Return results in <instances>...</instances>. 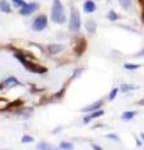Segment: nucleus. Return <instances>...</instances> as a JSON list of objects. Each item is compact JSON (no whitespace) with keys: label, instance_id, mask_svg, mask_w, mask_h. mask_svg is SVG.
I'll return each instance as SVG.
<instances>
[{"label":"nucleus","instance_id":"1","mask_svg":"<svg viewBox=\"0 0 144 150\" xmlns=\"http://www.w3.org/2000/svg\"><path fill=\"white\" fill-rule=\"evenodd\" d=\"M14 56H15V58L25 67V69H28L29 71L35 73V74H44V73H46V68L40 67V65H38V64H34V63L29 62V60H28V55H23L20 53H15Z\"/></svg>","mask_w":144,"mask_h":150},{"label":"nucleus","instance_id":"2","mask_svg":"<svg viewBox=\"0 0 144 150\" xmlns=\"http://www.w3.org/2000/svg\"><path fill=\"white\" fill-rule=\"evenodd\" d=\"M50 18H52V20L54 23H57V24H63V23L65 21V14H64V9H63L60 0H54L53 1Z\"/></svg>","mask_w":144,"mask_h":150},{"label":"nucleus","instance_id":"3","mask_svg":"<svg viewBox=\"0 0 144 150\" xmlns=\"http://www.w3.org/2000/svg\"><path fill=\"white\" fill-rule=\"evenodd\" d=\"M82 21H80V15L75 8L70 9V20H69V29L72 31H78L80 29Z\"/></svg>","mask_w":144,"mask_h":150},{"label":"nucleus","instance_id":"4","mask_svg":"<svg viewBox=\"0 0 144 150\" xmlns=\"http://www.w3.org/2000/svg\"><path fill=\"white\" fill-rule=\"evenodd\" d=\"M46 25H48V19H46L45 15H39L38 18L34 19L33 21V30L35 31H41L44 30Z\"/></svg>","mask_w":144,"mask_h":150},{"label":"nucleus","instance_id":"5","mask_svg":"<svg viewBox=\"0 0 144 150\" xmlns=\"http://www.w3.org/2000/svg\"><path fill=\"white\" fill-rule=\"evenodd\" d=\"M39 5L36 3H30V4H26L25 6L20 8V15H30V14H33L34 11L38 10Z\"/></svg>","mask_w":144,"mask_h":150},{"label":"nucleus","instance_id":"6","mask_svg":"<svg viewBox=\"0 0 144 150\" xmlns=\"http://www.w3.org/2000/svg\"><path fill=\"white\" fill-rule=\"evenodd\" d=\"M16 85H20V81H18V79H15L14 76H9L5 81L1 83L0 88L4 89V88H13V86H16Z\"/></svg>","mask_w":144,"mask_h":150},{"label":"nucleus","instance_id":"7","mask_svg":"<svg viewBox=\"0 0 144 150\" xmlns=\"http://www.w3.org/2000/svg\"><path fill=\"white\" fill-rule=\"evenodd\" d=\"M85 49H87V41L84 39H79L77 45H75V53L78 54V56H80L83 53H84Z\"/></svg>","mask_w":144,"mask_h":150},{"label":"nucleus","instance_id":"8","mask_svg":"<svg viewBox=\"0 0 144 150\" xmlns=\"http://www.w3.org/2000/svg\"><path fill=\"white\" fill-rule=\"evenodd\" d=\"M101 105H103V101H101V100H98V101L93 103V104L89 105V106L83 108L82 111H83V112H92V111H95V110H98Z\"/></svg>","mask_w":144,"mask_h":150},{"label":"nucleus","instance_id":"9","mask_svg":"<svg viewBox=\"0 0 144 150\" xmlns=\"http://www.w3.org/2000/svg\"><path fill=\"white\" fill-rule=\"evenodd\" d=\"M101 115H104V111H103V110H95V111H92V114H90V115H88V116H85V118L83 119V121H84V124H88L90 120L99 118V116H101Z\"/></svg>","mask_w":144,"mask_h":150},{"label":"nucleus","instance_id":"10","mask_svg":"<svg viewBox=\"0 0 144 150\" xmlns=\"http://www.w3.org/2000/svg\"><path fill=\"white\" fill-rule=\"evenodd\" d=\"M64 49V46L63 45H60V44H52V45H49L48 46V51L52 55H54V54H58L59 51H62Z\"/></svg>","mask_w":144,"mask_h":150},{"label":"nucleus","instance_id":"11","mask_svg":"<svg viewBox=\"0 0 144 150\" xmlns=\"http://www.w3.org/2000/svg\"><path fill=\"white\" fill-rule=\"evenodd\" d=\"M95 4L94 1H92V0H87V1L84 3V11L85 13H93V11H95Z\"/></svg>","mask_w":144,"mask_h":150},{"label":"nucleus","instance_id":"12","mask_svg":"<svg viewBox=\"0 0 144 150\" xmlns=\"http://www.w3.org/2000/svg\"><path fill=\"white\" fill-rule=\"evenodd\" d=\"M0 11H3V13H10L11 11L10 5H9L8 1H5V0H1V1H0Z\"/></svg>","mask_w":144,"mask_h":150},{"label":"nucleus","instance_id":"13","mask_svg":"<svg viewBox=\"0 0 144 150\" xmlns=\"http://www.w3.org/2000/svg\"><path fill=\"white\" fill-rule=\"evenodd\" d=\"M135 89H138L135 85H129V84H123V85L120 86V91L127 93V91H131V90H135Z\"/></svg>","mask_w":144,"mask_h":150},{"label":"nucleus","instance_id":"14","mask_svg":"<svg viewBox=\"0 0 144 150\" xmlns=\"http://www.w3.org/2000/svg\"><path fill=\"white\" fill-rule=\"evenodd\" d=\"M135 114H137L135 111H125V112H123L122 119L123 120H131V119H133L134 116H135Z\"/></svg>","mask_w":144,"mask_h":150},{"label":"nucleus","instance_id":"15","mask_svg":"<svg viewBox=\"0 0 144 150\" xmlns=\"http://www.w3.org/2000/svg\"><path fill=\"white\" fill-rule=\"evenodd\" d=\"M95 29H96V25H95L94 21H93V20L87 21V30L88 31H89V33H95Z\"/></svg>","mask_w":144,"mask_h":150},{"label":"nucleus","instance_id":"16","mask_svg":"<svg viewBox=\"0 0 144 150\" xmlns=\"http://www.w3.org/2000/svg\"><path fill=\"white\" fill-rule=\"evenodd\" d=\"M106 18L109 19L110 21H115V20H118L119 19V15L115 11H113V10H110L109 13H108V15H106Z\"/></svg>","mask_w":144,"mask_h":150},{"label":"nucleus","instance_id":"17","mask_svg":"<svg viewBox=\"0 0 144 150\" xmlns=\"http://www.w3.org/2000/svg\"><path fill=\"white\" fill-rule=\"evenodd\" d=\"M11 3H13L16 8H23V6L26 5V3L24 1V0H11Z\"/></svg>","mask_w":144,"mask_h":150},{"label":"nucleus","instance_id":"18","mask_svg":"<svg viewBox=\"0 0 144 150\" xmlns=\"http://www.w3.org/2000/svg\"><path fill=\"white\" fill-rule=\"evenodd\" d=\"M140 65H138V64H124V69H127V70H135L138 69Z\"/></svg>","mask_w":144,"mask_h":150},{"label":"nucleus","instance_id":"19","mask_svg":"<svg viewBox=\"0 0 144 150\" xmlns=\"http://www.w3.org/2000/svg\"><path fill=\"white\" fill-rule=\"evenodd\" d=\"M59 146H60V149H64V150H65V149H69V150H70V149H73V145H72L70 143H67V142H63V143H60V145H59Z\"/></svg>","mask_w":144,"mask_h":150},{"label":"nucleus","instance_id":"20","mask_svg":"<svg viewBox=\"0 0 144 150\" xmlns=\"http://www.w3.org/2000/svg\"><path fill=\"white\" fill-rule=\"evenodd\" d=\"M119 3L124 9H128L131 6V0H119Z\"/></svg>","mask_w":144,"mask_h":150},{"label":"nucleus","instance_id":"21","mask_svg":"<svg viewBox=\"0 0 144 150\" xmlns=\"http://www.w3.org/2000/svg\"><path fill=\"white\" fill-rule=\"evenodd\" d=\"M52 146H50L49 144H45V143H40V144H38L36 145V149H43V150H48V149H50Z\"/></svg>","mask_w":144,"mask_h":150},{"label":"nucleus","instance_id":"22","mask_svg":"<svg viewBox=\"0 0 144 150\" xmlns=\"http://www.w3.org/2000/svg\"><path fill=\"white\" fill-rule=\"evenodd\" d=\"M34 142V139L29 137V135H24V137L21 138V143H33Z\"/></svg>","mask_w":144,"mask_h":150},{"label":"nucleus","instance_id":"23","mask_svg":"<svg viewBox=\"0 0 144 150\" xmlns=\"http://www.w3.org/2000/svg\"><path fill=\"white\" fill-rule=\"evenodd\" d=\"M117 94H118V89L115 88V89H113V90L110 91V94H109V100H114L115 96H117Z\"/></svg>","mask_w":144,"mask_h":150},{"label":"nucleus","instance_id":"24","mask_svg":"<svg viewBox=\"0 0 144 150\" xmlns=\"http://www.w3.org/2000/svg\"><path fill=\"white\" fill-rule=\"evenodd\" d=\"M64 93H65V88H63V89H62V90H60L59 93L55 94V96H57L58 99H60V98H63V94H64Z\"/></svg>","mask_w":144,"mask_h":150},{"label":"nucleus","instance_id":"25","mask_svg":"<svg viewBox=\"0 0 144 150\" xmlns=\"http://www.w3.org/2000/svg\"><path fill=\"white\" fill-rule=\"evenodd\" d=\"M106 138H109V139H113V140H115V142H118V137H115L114 134H109V135H106Z\"/></svg>","mask_w":144,"mask_h":150},{"label":"nucleus","instance_id":"26","mask_svg":"<svg viewBox=\"0 0 144 150\" xmlns=\"http://www.w3.org/2000/svg\"><path fill=\"white\" fill-rule=\"evenodd\" d=\"M137 56H144V49L140 51V53H138V54H137Z\"/></svg>","mask_w":144,"mask_h":150},{"label":"nucleus","instance_id":"27","mask_svg":"<svg viewBox=\"0 0 144 150\" xmlns=\"http://www.w3.org/2000/svg\"><path fill=\"white\" fill-rule=\"evenodd\" d=\"M138 104H139V105H142V106H144V99L139 100V101H138Z\"/></svg>","mask_w":144,"mask_h":150},{"label":"nucleus","instance_id":"28","mask_svg":"<svg viewBox=\"0 0 144 150\" xmlns=\"http://www.w3.org/2000/svg\"><path fill=\"white\" fill-rule=\"evenodd\" d=\"M93 149H98V150H101L100 146H98V145H93Z\"/></svg>","mask_w":144,"mask_h":150},{"label":"nucleus","instance_id":"29","mask_svg":"<svg viewBox=\"0 0 144 150\" xmlns=\"http://www.w3.org/2000/svg\"><path fill=\"white\" fill-rule=\"evenodd\" d=\"M137 145H138V146H142V143L139 142V140H137Z\"/></svg>","mask_w":144,"mask_h":150},{"label":"nucleus","instance_id":"30","mask_svg":"<svg viewBox=\"0 0 144 150\" xmlns=\"http://www.w3.org/2000/svg\"><path fill=\"white\" fill-rule=\"evenodd\" d=\"M142 19H143V23H144V9H143V13H142Z\"/></svg>","mask_w":144,"mask_h":150},{"label":"nucleus","instance_id":"31","mask_svg":"<svg viewBox=\"0 0 144 150\" xmlns=\"http://www.w3.org/2000/svg\"><path fill=\"white\" fill-rule=\"evenodd\" d=\"M140 137H142V139L144 140V133H143V134H140Z\"/></svg>","mask_w":144,"mask_h":150}]
</instances>
